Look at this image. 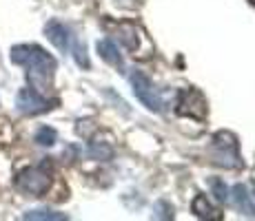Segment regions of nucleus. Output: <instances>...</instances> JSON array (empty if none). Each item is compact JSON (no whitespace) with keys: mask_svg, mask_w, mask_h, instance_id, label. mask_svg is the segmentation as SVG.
<instances>
[{"mask_svg":"<svg viewBox=\"0 0 255 221\" xmlns=\"http://www.w3.org/2000/svg\"><path fill=\"white\" fill-rule=\"evenodd\" d=\"M253 193H255V179H253Z\"/></svg>","mask_w":255,"mask_h":221,"instance_id":"nucleus-17","label":"nucleus"},{"mask_svg":"<svg viewBox=\"0 0 255 221\" xmlns=\"http://www.w3.org/2000/svg\"><path fill=\"white\" fill-rule=\"evenodd\" d=\"M178 113L193 117V120H204L209 113L207 100L198 88H182L178 95Z\"/></svg>","mask_w":255,"mask_h":221,"instance_id":"nucleus-6","label":"nucleus"},{"mask_svg":"<svg viewBox=\"0 0 255 221\" xmlns=\"http://www.w3.org/2000/svg\"><path fill=\"white\" fill-rule=\"evenodd\" d=\"M211 190H213L215 199H218L220 204H227L229 201V188H227V184H224L222 179L213 177V179H211Z\"/></svg>","mask_w":255,"mask_h":221,"instance_id":"nucleus-15","label":"nucleus"},{"mask_svg":"<svg viewBox=\"0 0 255 221\" xmlns=\"http://www.w3.org/2000/svg\"><path fill=\"white\" fill-rule=\"evenodd\" d=\"M89 153L91 157H96V159H111L114 157V148H111L109 144H105V142H91L89 146Z\"/></svg>","mask_w":255,"mask_h":221,"instance_id":"nucleus-13","label":"nucleus"},{"mask_svg":"<svg viewBox=\"0 0 255 221\" xmlns=\"http://www.w3.org/2000/svg\"><path fill=\"white\" fill-rule=\"evenodd\" d=\"M51 186V175L47 173V164L42 166H29L18 173L16 188L29 197H42Z\"/></svg>","mask_w":255,"mask_h":221,"instance_id":"nucleus-3","label":"nucleus"},{"mask_svg":"<svg viewBox=\"0 0 255 221\" xmlns=\"http://www.w3.org/2000/svg\"><path fill=\"white\" fill-rule=\"evenodd\" d=\"M56 140H58V133L53 131L51 126H42V129L36 133V142L40 146H53L56 144Z\"/></svg>","mask_w":255,"mask_h":221,"instance_id":"nucleus-14","label":"nucleus"},{"mask_svg":"<svg viewBox=\"0 0 255 221\" xmlns=\"http://www.w3.org/2000/svg\"><path fill=\"white\" fill-rule=\"evenodd\" d=\"M209 155L213 164L224 168H242V157H240V142L231 131H218L211 142Z\"/></svg>","mask_w":255,"mask_h":221,"instance_id":"nucleus-2","label":"nucleus"},{"mask_svg":"<svg viewBox=\"0 0 255 221\" xmlns=\"http://www.w3.org/2000/svg\"><path fill=\"white\" fill-rule=\"evenodd\" d=\"M24 219H31V221H42V219H49V221H62V219H67L62 213H53V210H47V208H42V210H29L27 215H24Z\"/></svg>","mask_w":255,"mask_h":221,"instance_id":"nucleus-12","label":"nucleus"},{"mask_svg":"<svg viewBox=\"0 0 255 221\" xmlns=\"http://www.w3.org/2000/svg\"><path fill=\"white\" fill-rule=\"evenodd\" d=\"M11 62L27 69V82L36 91H47L56 75L58 62L51 53H47L38 44H16L11 49Z\"/></svg>","mask_w":255,"mask_h":221,"instance_id":"nucleus-1","label":"nucleus"},{"mask_svg":"<svg viewBox=\"0 0 255 221\" xmlns=\"http://www.w3.org/2000/svg\"><path fill=\"white\" fill-rule=\"evenodd\" d=\"M116 38H118V42H120L127 51L133 53V56H142L140 53L142 42H149L146 40V36H144V31H142L138 24L131 22V20H125V22L118 24L116 27Z\"/></svg>","mask_w":255,"mask_h":221,"instance_id":"nucleus-7","label":"nucleus"},{"mask_svg":"<svg viewBox=\"0 0 255 221\" xmlns=\"http://www.w3.org/2000/svg\"><path fill=\"white\" fill-rule=\"evenodd\" d=\"M191 210H193V215H195V217H200V219H211V221L222 219V215H220L218 210H215L213 206L209 204L204 195H198V197L193 199V204H191Z\"/></svg>","mask_w":255,"mask_h":221,"instance_id":"nucleus-11","label":"nucleus"},{"mask_svg":"<svg viewBox=\"0 0 255 221\" xmlns=\"http://www.w3.org/2000/svg\"><path fill=\"white\" fill-rule=\"evenodd\" d=\"M71 51H73V58H76L78 67L82 69H89V58H87V49L82 42H71Z\"/></svg>","mask_w":255,"mask_h":221,"instance_id":"nucleus-16","label":"nucleus"},{"mask_svg":"<svg viewBox=\"0 0 255 221\" xmlns=\"http://www.w3.org/2000/svg\"><path fill=\"white\" fill-rule=\"evenodd\" d=\"M233 204L242 215H247V217H255V204H253L251 195H249V190H247V186L244 184H235L233 186Z\"/></svg>","mask_w":255,"mask_h":221,"instance_id":"nucleus-9","label":"nucleus"},{"mask_svg":"<svg viewBox=\"0 0 255 221\" xmlns=\"http://www.w3.org/2000/svg\"><path fill=\"white\" fill-rule=\"evenodd\" d=\"M129 82H131V88H133V95L138 97V100H140L149 111L160 113V111L164 109L162 97L158 95V91H155L153 82H151L142 71H133V73H131V75H129Z\"/></svg>","mask_w":255,"mask_h":221,"instance_id":"nucleus-4","label":"nucleus"},{"mask_svg":"<svg viewBox=\"0 0 255 221\" xmlns=\"http://www.w3.org/2000/svg\"><path fill=\"white\" fill-rule=\"evenodd\" d=\"M98 53H100V58L105 62H109L111 67H116V69H125V62H122V56L118 53V47H116V42L114 40H98Z\"/></svg>","mask_w":255,"mask_h":221,"instance_id":"nucleus-10","label":"nucleus"},{"mask_svg":"<svg viewBox=\"0 0 255 221\" xmlns=\"http://www.w3.org/2000/svg\"><path fill=\"white\" fill-rule=\"evenodd\" d=\"M56 104H58L56 100H47L40 91H36V88H31V86L22 88L16 97V106L22 115H40V113L51 111Z\"/></svg>","mask_w":255,"mask_h":221,"instance_id":"nucleus-5","label":"nucleus"},{"mask_svg":"<svg viewBox=\"0 0 255 221\" xmlns=\"http://www.w3.org/2000/svg\"><path fill=\"white\" fill-rule=\"evenodd\" d=\"M45 36L49 38V42H51L53 47L58 49V51L65 53V51H69V49H71L73 36H71V31H69V27H67V24H62V22H58V20L47 22Z\"/></svg>","mask_w":255,"mask_h":221,"instance_id":"nucleus-8","label":"nucleus"}]
</instances>
